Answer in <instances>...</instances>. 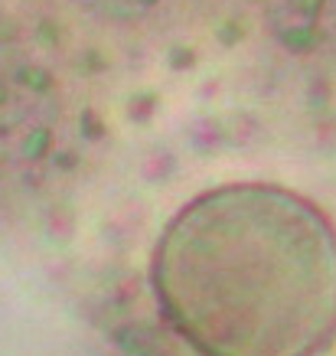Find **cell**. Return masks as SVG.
I'll return each instance as SVG.
<instances>
[{"instance_id": "cell-1", "label": "cell", "mask_w": 336, "mask_h": 356, "mask_svg": "<svg viewBox=\"0 0 336 356\" xmlns=\"http://www.w3.org/2000/svg\"><path fill=\"white\" fill-rule=\"evenodd\" d=\"M167 321L203 356H314L336 334V232L261 184L203 193L153 259Z\"/></svg>"}, {"instance_id": "cell-2", "label": "cell", "mask_w": 336, "mask_h": 356, "mask_svg": "<svg viewBox=\"0 0 336 356\" xmlns=\"http://www.w3.org/2000/svg\"><path fill=\"white\" fill-rule=\"evenodd\" d=\"M76 140V111L59 69L36 46L0 36V190L30 186Z\"/></svg>"}, {"instance_id": "cell-3", "label": "cell", "mask_w": 336, "mask_h": 356, "mask_svg": "<svg viewBox=\"0 0 336 356\" xmlns=\"http://www.w3.org/2000/svg\"><path fill=\"white\" fill-rule=\"evenodd\" d=\"M264 33L301 59L336 63V0H251Z\"/></svg>"}, {"instance_id": "cell-4", "label": "cell", "mask_w": 336, "mask_h": 356, "mask_svg": "<svg viewBox=\"0 0 336 356\" xmlns=\"http://www.w3.org/2000/svg\"><path fill=\"white\" fill-rule=\"evenodd\" d=\"M62 3L105 26L141 30V26H153V23L176 17L190 0H62Z\"/></svg>"}]
</instances>
